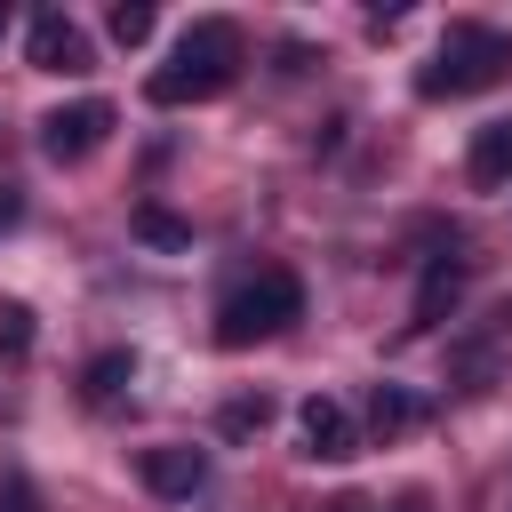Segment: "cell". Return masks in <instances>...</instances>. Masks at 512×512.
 <instances>
[{
  "label": "cell",
  "mask_w": 512,
  "mask_h": 512,
  "mask_svg": "<svg viewBox=\"0 0 512 512\" xmlns=\"http://www.w3.org/2000/svg\"><path fill=\"white\" fill-rule=\"evenodd\" d=\"M232 72H240V24H224V16H200L184 40H176V56L144 80V96L160 104V112H176V104H200V96H224L232 88Z\"/></svg>",
  "instance_id": "obj_1"
},
{
  "label": "cell",
  "mask_w": 512,
  "mask_h": 512,
  "mask_svg": "<svg viewBox=\"0 0 512 512\" xmlns=\"http://www.w3.org/2000/svg\"><path fill=\"white\" fill-rule=\"evenodd\" d=\"M512 72V32L496 24H448L440 56L416 72V96H472V88H496Z\"/></svg>",
  "instance_id": "obj_2"
},
{
  "label": "cell",
  "mask_w": 512,
  "mask_h": 512,
  "mask_svg": "<svg viewBox=\"0 0 512 512\" xmlns=\"http://www.w3.org/2000/svg\"><path fill=\"white\" fill-rule=\"evenodd\" d=\"M288 320H304V280L296 272H256L240 280L224 304H216V344H256V336H280Z\"/></svg>",
  "instance_id": "obj_3"
},
{
  "label": "cell",
  "mask_w": 512,
  "mask_h": 512,
  "mask_svg": "<svg viewBox=\"0 0 512 512\" xmlns=\"http://www.w3.org/2000/svg\"><path fill=\"white\" fill-rule=\"evenodd\" d=\"M112 120H120V112H112L104 96H80V104H56V112L40 120V152H48L56 168H72V160H88V152H96V144L112 136Z\"/></svg>",
  "instance_id": "obj_4"
},
{
  "label": "cell",
  "mask_w": 512,
  "mask_h": 512,
  "mask_svg": "<svg viewBox=\"0 0 512 512\" xmlns=\"http://www.w3.org/2000/svg\"><path fill=\"white\" fill-rule=\"evenodd\" d=\"M296 432H304V456H320V464L360 456V424H352V408L328 400V392H312V400L296 408Z\"/></svg>",
  "instance_id": "obj_5"
},
{
  "label": "cell",
  "mask_w": 512,
  "mask_h": 512,
  "mask_svg": "<svg viewBox=\"0 0 512 512\" xmlns=\"http://www.w3.org/2000/svg\"><path fill=\"white\" fill-rule=\"evenodd\" d=\"M24 56H32V72H88L96 56H88V32L72 24V16H32V32H24Z\"/></svg>",
  "instance_id": "obj_6"
},
{
  "label": "cell",
  "mask_w": 512,
  "mask_h": 512,
  "mask_svg": "<svg viewBox=\"0 0 512 512\" xmlns=\"http://www.w3.org/2000/svg\"><path fill=\"white\" fill-rule=\"evenodd\" d=\"M136 480H144L152 496H192V488L208 480V456H200V448H184V440H160V448H144V456H136Z\"/></svg>",
  "instance_id": "obj_7"
},
{
  "label": "cell",
  "mask_w": 512,
  "mask_h": 512,
  "mask_svg": "<svg viewBox=\"0 0 512 512\" xmlns=\"http://www.w3.org/2000/svg\"><path fill=\"white\" fill-rule=\"evenodd\" d=\"M464 272H472L464 256H432V264H424V288H416V312H408V328H416V336H424V328H440V320L464 304Z\"/></svg>",
  "instance_id": "obj_8"
},
{
  "label": "cell",
  "mask_w": 512,
  "mask_h": 512,
  "mask_svg": "<svg viewBox=\"0 0 512 512\" xmlns=\"http://www.w3.org/2000/svg\"><path fill=\"white\" fill-rule=\"evenodd\" d=\"M464 176H472L480 192H504V184H512V120H488V128L472 136V160H464Z\"/></svg>",
  "instance_id": "obj_9"
},
{
  "label": "cell",
  "mask_w": 512,
  "mask_h": 512,
  "mask_svg": "<svg viewBox=\"0 0 512 512\" xmlns=\"http://www.w3.org/2000/svg\"><path fill=\"white\" fill-rule=\"evenodd\" d=\"M128 232H136L144 248H160V256H184V248H192V224H184L176 208H160V200H144V208L128 216Z\"/></svg>",
  "instance_id": "obj_10"
},
{
  "label": "cell",
  "mask_w": 512,
  "mask_h": 512,
  "mask_svg": "<svg viewBox=\"0 0 512 512\" xmlns=\"http://www.w3.org/2000/svg\"><path fill=\"white\" fill-rule=\"evenodd\" d=\"M128 384H136V352H120V344H112V352H96V360L80 368V392H88V408H104V400H120Z\"/></svg>",
  "instance_id": "obj_11"
},
{
  "label": "cell",
  "mask_w": 512,
  "mask_h": 512,
  "mask_svg": "<svg viewBox=\"0 0 512 512\" xmlns=\"http://www.w3.org/2000/svg\"><path fill=\"white\" fill-rule=\"evenodd\" d=\"M416 416H424V400H416L408 384H376V392H368V432H376V440H400Z\"/></svg>",
  "instance_id": "obj_12"
},
{
  "label": "cell",
  "mask_w": 512,
  "mask_h": 512,
  "mask_svg": "<svg viewBox=\"0 0 512 512\" xmlns=\"http://www.w3.org/2000/svg\"><path fill=\"white\" fill-rule=\"evenodd\" d=\"M264 424H272V400H264V392H240V400L216 408V432H224V440H248V432H264Z\"/></svg>",
  "instance_id": "obj_13"
},
{
  "label": "cell",
  "mask_w": 512,
  "mask_h": 512,
  "mask_svg": "<svg viewBox=\"0 0 512 512\" xmlns=\"http://www.w3.org/2000/svg\"><path fill=\"white\" fill-rule=\"evenodd\" d=\"M32 336H40V320H32V304H16V296H0V360H24V352H32Z\"/></svg>",
  "instance_id": "obj_14"
},
{
  "label": "cell",
  "mask_w": 512,
  "mask_h": 512,
  "mask_svg": "<svg viewBox=\"0 0 512 512\" xmlns=\"http://www.w3.org/2000/svg\"><path fill=\"white\" fill-rule=\"evenodd\" d=\"M104 32H112L120 48H144V40H152V8H144V0H120V8L104 16Z\"/></svg>",
  "instance_id": "obj_15"
},
{
  "label": "cell",
  "mask_w": 512,
  "mask_h": 512,
  "mask_svg": "<svg viewBox=\"0 0 512 512\" xmlns=\"http://www.w3.org/2000/svg\"><path fill=\"white\" fill-rule=\"evenodd\" d=\"M0 512H40V504H32V480H24V472H0Z\"/></svg>",
  "instance_id": "obj_16"
},
{
  "label": "cell",
  "mask_w": 512,
  "mask_h": 512,
  "mask_svg": "<svg viewBox=\"0 0 512 512\" xmlns=\"http://www.w3.org/2000/svg\"><path fill=\"white\" fill-rule=\"evenodd\" d=\"M16 216H24V192H16V184H0V232H8Z\"/></svg>",
  "instance_id": "obj_17"
},
{
  "label": "cell",
  "mask_w": 512,
  "mask_h": 512,
  "mask_svg": "<svg viewBox=\"0 0 512 512\" xmlns=\"http://www.w3.org/2000/svg\"><path fill=\"white\" fill-rule=\"evenodd\" d=\"M0 32H8V8H0Z\"/></svg>",
  "instance_id": "obj_18"
}]
</instances>
